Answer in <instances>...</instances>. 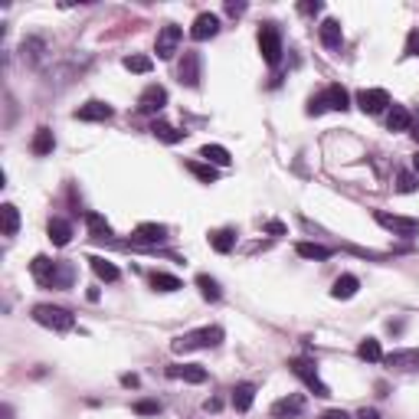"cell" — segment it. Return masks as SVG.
Instances as JSON below:
<instances>
[{"instance_id":"11","label":"cell","mask_w":419,"mask_h":419,"mask_svg":"<svg viewBox=\"0 0 419 419\" xmlns=\"http://www.w3.org/2000/svg\"><path fill=\"white\" fill-rule=\"evenodd\" d=\"M216 33H220V17L216 13H200L190 26V36H194L197 43H204V40H213Z\"/></svg>"},{"instance_id":"39","label":"cell","mask_w":419,"mask_h":419,"mask_svg":"<svg viewBox=\"0 0 419 419\" xmlns=\"http://www.w3.org/2000/svg\"><path fill=\"white\" fill-rule=\"evenodd\" d=\"M321 112H328V105H324V96H314L312 102H308V115H321Z\"/></svg>"},{"instance_id":"38","label":"cell","mask_w":419,"mask_h":419,"mask_svg":"<svg viewBox=\"0 0 419 419\" xmlns=\"http://www.w3.org/2000/svg\"><path fill=\"white\" fill-rule=\"evenodd\" d=\"M135 413H138V416H158V413H161V403H158V399H138V403H135Z\"/></svg>"},{"instance_id":"37","label":"cell","mask_w":419,"mask_h":419,"mask_svg":"<svg viewBox=\"0 0 419 419\" xmlns=\"http://www.w3.org/2000/svg\"><path fill=\"white\" fill-rule=\"evenodd\" d=\"M397 190H399V194H413V190H419V177H416V174H409V171H399Z\"/></svg>"},{"instance_id":"16","label":"cell","mask_w":419,"mask_h":419,"mask_svg":"<svg viewBox=\"0 0 419 419\" xmlns=\"http://www.w3.org/2000/svg\"><path fill=\"white\" fill-rule=\"evenodd\" d=\"M164 239H167V226L161 223H141L135 229V243H144V246H158Z\"/></svg>"},{"instance_id":"48","label":"cell","mask_w":419,"mask_h":419,"mask_svg":"<svg viewBox=\"0 0 419 419\" xmlns=\"http://www.w3.org/2000/svg\"><path fill=\"white\" fill-rule=\"evenodd\" d=\"M10 416H13V409H10V406H3V419H10Z\"/></svg>"},{"instance_id":"25","label":"cell","mask_w":419,"mask_h":419,"mask_svg":"<svg viewBox=\"0 0 419 419\" xmlns=\"http://www.w3.org/2000/svg\"><path fill=\"white\" fill-rule=\"evenodd\" d=\"M357 289H360V282H357L354 275H341V279L334 282L331 295H334L337 301H347V298H354V295H357Z\"/></svg>"},{"instance_id":"3","label":"cell","mask_w":419,"mask_h":419,"mask_svg":"<svg viewBox=\"0 0 419 419\" xmlns=\"http://www.w3.org/2000/svg\"><path fill=\"white\" fill-rule=\"evenodd\" d=\"M33 321L49 328V331H73L75 328V314L69 308H59V305H36L33 308Z\"/></svg>"},{"instance_id":"35","label":"cell","mask_w":419,"mask_h":419,"mask_svg":"<svg viewBox=\"0 0 419 419\" xmlns=\"http://www.w3.org/2000/svg\"><path fill=\"white\" fill-rule=\"evenodd\" d=\"M197 289H200V295H204L206 301H220V282L210 279V275H197Z\"/></svg>"},{"instance_id":"47","label":"cell","mask_w":419,"mask_h":419,"mask_svg":"<svg viewBox=\"0 0 419 419\" xmlns=\"http://www.w3.org/2000/svg\"><path fill=\"white\" fill-rule=\"evenodd\" d=\"M409 135H413V138L419 141V121H413V128H409Z\"/></svg>"},{"instance_id":"36","label":"cell","mask_w":419,"mask_h":419,"mask_svg":"<svg viewBox=\"0 0 419 419\" xmlns=\"http://www.w3.org/2000/svg\"><path fill=\"white\" fill-rule=\"evenodd\" d=\"M151 56H125V69L128 73H151Z\"/></svg>"},{"instance_id":"31","label":"cell","mask_w":419,"mask_h":419,"mask_svg":"<svg viewBox=\"0 0 419 419\" xmlns=\"http://www.w3.org/2000/svg\"><path fill=\"white\" fill-rule=\"evenodd\" d=\"M295 252H298L301 259H314V262H324V259L331 256V249L318 246V243H298V246H295Z\"/></svg>"},{"instance_id":"33","label":"cell","mask_w":419,"mask_h":419,"mask_svg":"<svg viewBox=\"0 0 419 419\" xmlns=\"http://www.w3.org/2000/svg\"><path fill=\"white\" fill-rule=\"evenodd\" d=\"M151 289H154V291H177V289H183V285H181V279H177V275L154 272V275H151Z\"/></svg>"},{"instance_id":"46","label":"cell","mask_w":419,"mask_h":419,"mask_svg":"<svg viewBox=\"0 0 419 419\" xmlns=\"http://www.w3.org/2000/svg\"><path fill=\"white\" fill-rule=\"evenodd\" d=\"M269 233H272V236H282V233H285V226H282V223H269Z\"/></svg>"},{"instance_id":"45","label":"cell","mask_w":419,"mask_h":419,"mask_svg":"<svg viewBox=\"0 0 419 419\" xmlns=\"http://www.w3.org/2000/svg\"><path fill=\"white\" fill-rule=\"evenodd\" d=\"M121 383H125V387H138V376H135V374H125V376H121Z\"/></svg>"},{"instance_id":"34","label":"cell","mask_w":419,"mask_h":419,"mask_svg":"<svg viewBox=\"0 0 419 419\" xmlns=\"http://www.w3.org/2000/svg\"><path fill=\"white\" fill-rule=\"evenodd\" d=\"M357 354H360V360H370V364L383 360V351H380V341H376V337H364L360 347H357Z\"/></svg>"},{"instance_id":"42","label":"cell","mask_w":419,"mask_h":419,"mask_svg":"<svg viewBox=\"0 0 419 419\" xmlns=\"http://www.w3.org/2000/svg\"><path fill=\"white\" fill-rule=\"evenodd\" d=\"M226 13H229V17H239V13H246V3H233V0H229V3H226Z\"/></svg>"},{"instance_id":"9","label":"cell","mask_w":419,"mask_h":419,"mask_svg":"<svg viewBox=\"0 0 419 419\" xmlns=\"http://www.w3.org/2000/svg\"><path fill=\"white\" fill-rule=\"evenodd\" d=\"M164 105H167V89L164 86H148L138 98V112H144V115H158Z\"/></svg>"},{"instance_id":"6","label":"cell","mask_w":419,"mask_h":419,"mask_svg":"<svg viewBox=\"0 0 419 419\" xmlns=\"http://www.w3.org/2000/svg\"><path fill=\"white\" fill-rule=\"evenodd\" d=\"M374 220L383 226V229H390L393 236L413 239V236L419 233V220H413V216H399V213H387V210H376Z\"/></svg>"},{"instance_id":"8","label":"cell","mask_w":419,"mask_h":419,"mask_svg":"<svg viewBox=\"0 0 419 419\" xmlns=\"http://www.w3.org/2000/svg\"><path fill=\"white\" fill-rule=\"evenodd\" d=\"M387 105H390V96L383 89H364V92H357V108H360L364 115H380Z\"/></svg>"},{"instance_id":"19","label":"cell","mask_w":419,"mask_h":419,"mask_svg":"<svg viewBox=\"0 0 419 419\" xmlns=\"http://www.w3.org/2000/svg\"><path fill=\"white\" fill-rule=\"evenodd\" d=\"M321 96H324V105L334 108V112H347L351 108V96H347L344 86H328Z\"/></svg>"},{"instance_id":"26","label":"cell","mask_w":419,"mask_h":419,"mask_svg":"<svg viewBox=\"0 0 419 419\" xmlns=\"http://www.w3.org/2000/svg\"><path fill=\"white\" fill-rule=\"evenodd\" d=\"M187 171L194 174L197 181H204V183H216V181H220V171H216L213 164H206V161H187Z\"/></svg>"},{"instance_id":"14","label":"cell","mask_w":419,"mask_h":419,"mask_svg":"<svg viewBox=\"0 0 419 419\" xmlns=\"http://www.w3.org/2000/svg\"><path fill=\"white\" fill-rule=\"evenodd\" d=\"M383 364L393 367V370H419V351L409 347V351H393V354L383 357Z\"/></svg>"},{"instance_id":"20","label":"cell","mask_w":419,"mask_h":419,"mask_svg":"<svg viewBox=\"0 0 419 419\" xmlns=\"http://www.w3.org/2000/svg\"><path fill=\"white\" fill-rule=\"evenodd\" d=\"M46 233H49V239H53V246H69V239H73V226L66 223V220H59V216H53L49 226H46Z\"/></svg>"},{"instance_id":"23","label":"cell","mask_w":419,"mask_h":419,"mask_svg":"<svg viewBox=\"0 0 419 419\" xmlns=\"http://www.w3.org/2000/svg\"><path fill=\"white\" fill-rule=\"evenodd\" d=\"M53 148H56V138H53V131H49V128H40L36 135H33L30 151L36 154V158H46V154H53Z\"/></svg>"},{"instance_id":"1","label":"cell","mask_w":419,"mask_h":419,"mask_svg":"<svg viewBox=\"0 0 419 419\" xmlns=\"http://www.w3.org/2000/svg\"><path fill=\"white\" fill-rule=\"evenodd\" d=\"M30 272H33V279L40 282V285H46V289H69L73 279H75V269L69 266V262H53L49 256L33 259Z\"/></svg>"},{"instance_id":"22","label":"cell","mask_w":419,"mask_h":419,"mask_svg":"<svg viewBox=\"0 0 419 419\" xmlns=\"http://www.w3.org/2000/svg\"><path fill=\"white\" fill-rule=\"evenodd\" d=\"M387 125H390V131H409L413 128V115H409V108L393 105L387 112Z\"/></svg>"},{"instance_id":"32","label":"cell","mask_w":419,"mask_h":419,"mask_svg":"<svg viewBox=\"0 0 419 419\" xmlns=\"http://www.w3.org/2000/svg\"><path fill=\"white\" fill-rule=\"evenodd\" d=\"M89 262H92V272H96V275H98V279H102V282H115V279H119V269H115V266H112L108 259H102V256H92V259H89Z\"/></svg>"},{"instance_id":"27","label":"cell","mask_w":419,"mask_h":419,"mask_svg":"<svg viewBox=\"0 0 419 419\" xmlns=\"http://www.w3.org/2000/svg\"><path fill=\"white\" fill-rule=\"evenodd\" d=\"M252 399H256V387H252V383H239V387L233 390V406H236L239 413H246V409L252 406Z\"/></svg>"},{"instance_id":"15","label":"cell","mask_w":419,"mask_h":419,"mask_svg":"<svg viewBox=\"0 0 419 419\" xmlns=\"http://www.w3.org/2000/svg\"><path fill=\"white\" fill-rule=\"evenodd\" d=\"M318 36H321V43L328 46V49H341V43H344V30H341V23L334 20V17H328V20L318 26Z\"/></svg>"},{"instance_id":"18","label":"cell","mask_w":419,"mask_h":419,"mask_svg":"<svg viewBox=\"0 0 419 419\" xmlns=\"http://www.w3.org/2000/svg\"><path fill=\"white\" fill-rule=\"evenodd\" d=\"M167 376L174 380H187V383H204L206 380V370L197 364H177V367H167Z\"/></svg>"},{"instance_id":"17","label":"cell","mask_w":419,"mask_h":419,"mask_svg":"<svg viewBox=\"0 0 419 419\" xmlns=\"http://www.w3.org/2000/svg\"><path fill=\"white\" fill-rule=\"evenodd\" d=\"M112 115H115V112H112V105H105V102H86V105H79V112H75L79 121H108Z\"/></svg>"},{"instance_id":"24","label":"cell","mask_w":419,"mask_h":419,"mask_svg":"<svg viewBox=\"0 0 419 419\" xmlns=\"http://www.w3.org/2000/svg\"><path fill=\"white\" fill-rule=\"evenodd\" d=\"M151 135L158 141H164V144H177V141H183L187 131H177L174 125H167V121H154V125H151Z\"/></svg>"},{"instance_id":"2","label":"cell","mask_w":419,"mask_h":419,"mask_svg":"<svg viewBox=\"0 0 419 419\" xmlns=\"http://www.w3.org/2000/svg\"><path fill=\"white\" fill-rule=\"evenodd\" d=\"M223 341V328H200V331H190V334H181L171 341V351L174 354H187V351H204V347H216Z\"/></svg>"},{"instance_id":"12","label":"cell","mask_w":419,"mask_h":419,"mask_svg":"<svg viewBox=\"0 0 419 419\" xmlns=\"http://www.w3.org/2000/svg\"><path fill=\"white\" fill-rule=\"evenodd\" d=\"M43 56H46V40L43 36H26V40L20 43V59L23 63L40 66L43 63Z\"/></svg>"},{"instance_id":"30","label":"cell","mask_w":419,"mask_h":419,"mask_svg":"<svg viewBox=\"0 0 419 419\" xmlns=\"http://www.w3.org/2000/svg\"><path fill=\"white\" fill-rule=\"evenodd\" d=\"M210 246L216 252H229V249L236 246V233L233 229H216V233H210Z\"/></svg>"},{"instance_id":"7","label":"cell","mask_w":419,"mask_h":419,"mask_svg":"<svg viewBox=\"0 0 419 419\" xmlns=\"http://www.w3.org/2000/svg\"><path fill=\"white\" fill-rule=\"evenodd\" d=\"M183 33L177 23H167V26H161V33H158V43H154V53H158V59H171L174 53H177V46H181Z\"/></svg>"},{"instance_id":"43","label":"cell","mask_w":419,"mask_h":419,"mask_svg":"<svg viewBox=\"0 0 419 419\" xmlns=\"http://www.w3.org/2000/svg\"><path fill=\"white\" fill-rule=\"evenodd\" d=\"M321 419H351V416H347L344 409H328V413H324Z\"/></svg>"},{"instance_id":"4","label":"cell","mask_w":419,"mask_h":419,"mask_svg":"<svg viewBox=\"0 0 419 419\" xmlns=\"http://www.w3.org/2000/svg\"><path fill=\"white\" fill-rule=\"evenodd\" d=\"M289 367H291V374L298 376L305 387L312 390L314 397H331V390H328V383L321 380V374H318V367L308 360V357H291L289 360Z\"/></svg>"},{"instance_id":"13","label":"cell","mask_w":419,"mask_h":419,"mask_svg":"<svg viewBox=\"0 0 419 419\" xmlns=\"http://www.w3.org/2000/svg\"><path fill=\"white\" fill-rule=\"evenodd\" d=\"M301 409H305V397H282L272 403V419H291V416H298Z\"/></svg>"},{"instance_id":"10","label":"cell","mask_w":419,"mask_h":419,"mask_svg":"<svg viewBox=\"0 0 419 419\" xmlns=\"http://www.w3.org/2000/svg\"><path fill=\"white\" fill-rule=\"evenodd\" d=\"M177 75H181L183 86L197 89L200 86V53H194V49H187L181 59V66H177Z\"/></svg>"},{"instance_id":"29","label":"cell","mask_w":419,"mask_h":419,"mask_svg":"<svg viewBox=\"0 0 419 419\" xmlns=\"http://www.w3.org/2000/svg\"><path fill=\"white\" fill-rule=\"evenodd\" d=\"M0 216H3V236H17V229H20V213H17V206L3 204L0 206Z\"/></svg>"},{"instance_id":"44","label":"cell","mask_w":419,"mask_h":419,"mask_svg":"<svg viewBox=\"0 0 419 419\" xmlns=\"http://www.w3.org/2000/svg\"><path fill=\"white\" fill-rule=\"evenodd\" d=\"M357 419H380V413H376V409H360Z\"/></svg>"},{"instance_id":"21","label":"cell","mask_w":419,"mask_h":419,"mask_svg":"<svg viewBox=\"0 0 419 419\" xmlns=\"http://www.w3.org/2000/svg\"><path fill=\"white\" fill-rule=\"evenodd\" d=\"M200 158H204L206 164H213V167H229V161H233L223 144H204V148H200Z\"/></svg>"},{"instance_id":"28","label":"cell","mask_w":419,"mask_h":419,"mask_svg":"<svg viewBox=\"0 0 419 419\" xmlns=\"http://www.w3.org/2000/svg\"><path fill=\"white\" fill-rule=\"evenodd\" d=\"M86 226H89V233L96 239H108L112 236V226H108V220L102 213H86Z\"/></svg>"},{"instance_id":"41","label":"cell","mask_w":419,"mask_h":419,"mask_svg":"<svg viewBox=\"0 0 419 419\" xmlns=\"http://www.w3.org/2000/svg\"><path fill=\"white\" fill-rule=\"evenodd\" d=\"M298 10H301V13H308V17H312V13H321V3H318V0H314V3H312V0H308V3H298Z\"/></svg>"},{"instance_id":"40","label":"cell","mask_w":419,"mask_h":419,"mask_svg":"<svg viewBox=\"0 0 419 419\" xmlns=\"http://www.w3.org/2000/svg\"><path fill=\"white\" fill-rule=\"evenodd\" d=\"M406 56H419V33L416 30L409 33V40H406Z\"/></svg>"},{"instance_id":"49","label":"cell","mask_w":419,"mask_h":419,"mask_svg":"<svg viewBox=\"0 0 419 419\" xmlns=\"http://www.w3.org/2000/svg\"><path fill=\"white\" fill-rule=\"evenodd\" d=\"M413 167H416V177H419V154H416V158H413Z\"/></svg>"},{"instance_id":"5","label":"cell","mask_w":419,"mask_h":419,"mask_svg":"<svg viewBox=\"0 0 419 419\" xmlns=\"http://www.w3.org/2000/svg\"><path fill=\"white\" fill-rule=\"evenodd\" d=\"M259 53L269 66H279L282 59V33L275 23H262L259 26Z\"/></svg>"}]
</instances>
